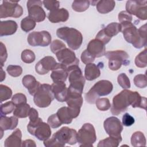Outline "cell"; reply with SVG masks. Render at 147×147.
<instances>
[{"instance_id": "1", "label": "cell", "mask_w": 147, "mask_h": 147, "mask_svg": "<svg viewBox=\"0 0 147 147\" xmlns=\"http://www.w3.org/2000/svg\"><path fill=\"white\" fill-rule=\"evenodd\" d=\"M121 32L125 40L131 44L136 48L140 49L146 45V24L141 26L138 29L129 21L120 23Z\"/></svg>"}, {"instance_id": "2", "label": "cell", "mask_w": 147, "mask_h": 147, "mask_svg": "<svg viewBox=\"0 0 147 147\" xmlns=\"http://www.w3.org/2000/svg\"><path fill=\"white\" fill-rule=\"evenodd\" d=\"M76 142L78 141L76 130L64 126L54 133L52 138L44 141V145L47 147L64 146L66 144L74 145Z\"/></svg>"}, {"instance_id": "3", "label": "cell", "mask_w": 147, "mask_h": 147, "mask_svg": "<svg viewBox=\"0 0 147 147\" xmlns=\"http://www.w3.org/2000/svg\"><path fill=\"white\" fill-rule=\"evenodd\" d=\"M57 36L65 41L68 47L73 49H78L83 42V36L78 30L69 27H61L56 30Z\"/></svg>"}, {"instance_id": "4", "label": "cell", "mask_w": 147, "mask_h": 147, "mask_svg": "<svg viewBox=\"0 0 147 147\" xmlns=\"http://www.w3.org/2000/svg\"><path fill=\"white\" fill-rule=\"evenodd\" d=\"M113 89L112 83L107 80H101L96 82L85 94V99L90 104H94L100 96L110 94Z\"/></svg>"}, {"instance_id": "5", "label": "cell", "mask_w": 147, "mask_h": 147, "mask_svg": "<svg viewBox=\"0 0 147 147\" xmlns=\"http://www.w3.org/2000/svg\"><path fill=\"white\" fill-rule=\"evenodd\" d=\"M68 78L69 86L68 90L82 94L85 84V78L78 65H71L67 67Z\"/></svg>"}, {"instance_id": "6", "label": "cell", "mask_w": 147, "mask_h": 147, "mask_svg": "<svg viewBox=\"0 0 147 147\" xmlns=\"http://www.w3.org/2000/svg\"><path fill=\"white\" fill-rule=\"evenodd\" d=\"M132 91L124 89L114 96L111 112L113 115H117L125 111L131 105V93Z\"/></svg>"}, {"instance_id": "7", "label": "cell", "mask_w": 147, "mask_h": 147, "mask_svg": "<svg viewBox=\"0 0 147 147\" xmlns=\"http://www.w3.org/2000/svg\"><path fill=\"white\" fill-rule=\"evenodd\" d=\"M28 132L34 136L40 141H45L50 138L51 129L48 123L44 122L41 118H38L34 121H30L27 126Z\"/></svg>"}, {"instance_id": "8", "label": "cell", "mask_w": 147, "mask_h": 147, "mask_svg": "<svg viewBox=\"0 0 147 147\" xmlns=\"http://www.w3.org/2000/svg\"><path fill=\"white\" fill-rule=\"evenodd\" d=\"M33 96L34 104L41 108L48 107L55 98L51 86L46 83L41 84Z\"/></svg>"}, {"instance_id": "9", "label": "cell", "mask_w": 147, "mask_h": 147, "mask_svg": "<svg viewBox=\"0 0 147 147\" xmlns=\"http://www.w3.org/2000/svg\"><path fill=\"white\" fill-rule=\"evenodd\" d=\"M96 140V136L94 126L90 123H84L77 133V141L80 146L92 147Z\"/></svg>"}, {"instance_id": "10", "label": "cell", "mask_w": 147, "mask_h": 147, "mask_svg": "<svg viewBox=\"0 0 147 147\" xmlns=\"http://www.w3.org/2000/svg\"><path fill=\"white\" fill-rule=\"evenodd\" d=\"M105 56L109 59V67L112 71H117L122 65H127L130 63L127 53L122 50L108 51Z\"/></svg>"}, {"instance_id": "11", "label": "cell", "mask_w": 147, "mask_h": 147, "mask_svg": "<svg viewBox=\"0 0 147 147\" xmlns=\"http://www.w3.org/2000/svg\"><path fill=\"white\" fill-rule=\"evenodd\" d=\"M17 1H3L0 6V18L20 17L24 12L23 9Z\"/></svg>"}, {"instance_id": "12", "label": "cell", "mask_w": 147, "mask_h": 147, "mask_svg": "<svg viewBox=\"0 0 147 147\" xmlns=\"http://www.w3.org/2000/svg\"><path fill=\"white\" fill-rule=\"evenodd\" d=\"M126 11L130 14L136 16L141 20L147 18V1H127L126 3Z\"/></svg>"}, {"instance_id": "13", "label": "cell", "mask_w": 147, "mask_h": 147, "mask_svg": "<svg viewBox=\"0 0 147 147\" xmlns=\"http://www.w3.org/2000/svg\"><path fill=\"white\" fill-rule=\"evenodd\" d=\"M51 34L45 30L31 32L27 38L29 44L32 47H47L51 44Z\"/></svg>"}, {"instance_id": "14", "label": "cell", "mask_w": 147, "mask_h": 147, "mask_svg": "<svg viewBox=\"0 0 147 147\" xmlns=\"http://www.w3.org/2000/svg\"><path fill=\"white\" fill-rule=\"evenodd\" d=\"M65 102L73 118L78 117L83 102L82 94L68 91L67 98Z\"/></svg>"}, {"instance_id": "15", "label": "cell", "mask_w": 147, "mask_h": 147, "mask_svg": "<svg viewBox=\"0 0 147 147\" xmlns=\"http://www.w3.org/2000/svg\"><path fill=\"white\" fill-rule=\"evenodd\" d=\"M106 133L110 137L122 138L121 133L123 130V125L120 120L115 117L107 118L103 123Z\"/></svg>"}, {"instance_id": "16", "label": "cell", "mask_w": 147, "mask_h": 147, "mask_svg": "<svg viewBox=\"0 0 147 147\" xmlns=\"http://www.w3.org/2000/svg\"><path fill=\"white\" fill-rule=\"evenodd\" d=\"M42 4L41 1L30 0L27 2L28 16L35 22H42L45 19L46 14L42 7Z\"/></svg>"}, {"instance_id": "17", "label": "cell", "mask_w": 147, "mask_h": 147, "mask_svg": "<svg viewBox=\"0 0 147 147\" xmlns=\"http://www.w3.org/2000/svg\"><path fill=\"white\" fill-rule=\"evenodd\" d=\"M55 55L60 63L64 64L67 67L79 65V60L76 57L75 53L74 51L67 48L59 51Z\"/></svg>"}, {"instance_id": "18", "label": "cell", "mask_w": 147, "mask_h": 147, "mask_svg": "<svg viewBox=\"0 0 147 147\" xmlns=\"http://www.w3.org/2000/svg\"><path fill=\"white\" fill-rule=\"evenodd\" d=\"M57 63L52 56H45L36 64L35 71L39 75H45L52 71Z\"/></svg>"}, {"instance_id": "19", "label": "cell", "mask_w": 147, "mask_h": 147, "mask_svg": "<svg viewBox=\"0 0 147 147\" xmlns=\"http://www.w3.org/2000/svg\"><path fill=\"white\" fill-rule=\"evenodd\" d=\"M52 92L55 98L59 102L66 101L68 95V88L64 82H54L51 85Z\"/></svg>"}, {"instance_id": "20", "label": "cell", "mask_w": 147, "mask_h": 147, "mask_svg": "<svg viewBox=\"0 0 147 147\" xmlns=\"http://www.w3.org/2000/svg\"><path fill=\"white\" fill-rule=\"evenodd\" d=\"M105 45L100 40L96 38L93 39L88 42L87 50L95 58L100 57L105 55L106 48Z\"/></svg>"}, {"instance_id": "21", "label": "cell", "mask_w": 147, "mask_h": 147, "mask_svg": "<svg viewBox=\"0 0 147 147\" xmlns=\"http://www.w3.org/2000/svg\"><path fill=\"white\" fill-rule=\"evenodd\" d=\"M67 67L61 63H57L52 70L51 78L53 82H65L68 78Z\"/></svg>"}, {"instance_id": "22", "label": "cell", "mask_w": 147, "mask_h": 147, "mask_svg": "<svg viewBox=\"0 0 147 147\" xmlns=\"http://www.w3.org/2000/svg\"><path fill=\"white\" fill-rule=\"evenodd\" d=\"M69 12L64 9H57L51 11L48 13V18L52 23H58L60 22H65L69 18Z\"/></svg>"}, {"instance_id": "23", "label": "cell", "mask_w": 147, "mask_h": 147, "mask_svg": "<svg viewBox=\"0 0 147 147\" xmlns=\"http://www.w3.org/2000/svg\"><path fill=\"white\" fill-rule=\"evenodd\" d=\"M22 83L31 95L35 94L41 85L40 83L37 81L36 78L31 75L24 76L22 79Z\"/></svg>"}, {"instance_id": "24", "label": "cell", "mask_w": 147, "mask_h": 147, "mask_svg": "<svg viewBox=\"0 0 147 147\" xmlns=\"http://www.w3.org/2000/svg\"><path fill=\"white\" fill-rule=\"evenodd\" d=\"M18 28L17 24L13 20L1 21L0 22V36H9L14 34Z\"/></svg>"}, {"instance_id": "25", "label": "cell", "mask_w": 147, "mask_h": 147, "mask_svg": "<svg viewBox=\"0 0 147 147\" xmlns=\"http://www.w3.org/2000/svg\"><path fill=\"white\" fill-rule=\"evenodd\" d=\"M22 133L19 129H16L4 141L6 147L22 146Z\"/></svg>"}, {"instance_id": "26", "label": "cell", "mask_w": 147, "mask_h": 147, "mask_svg": "<svg viewBox=\"0 0 147 147\" xmlns=\"http://www.w3.org/2000/svg\"><path fill=\"white\" fill-rule=\"evenodd\" d=\"M18 122L17 117L15 116L6 117L3 115H1L0 117V129L4 130H13L15 129Z\"/></svg>"}, {"instance_id": "27", "label": "cell", "mask_w": 147, "mask_h": 147, "mask_svg": "<svg viewBox=\"0 0 147 147\" xmlns=\"http://www.w3.org/2000/svg\"><path fill=\"white\" fill-rule=\"evenodd\" d=\"M100 75V71L99 67L94 63L86 64L84 69V78L89 81L95 80Z\"/></svg>"}, {"instance_id": "28", "label": "cell", "mask_w": 147, "mask_h": 147, "mask_svg": "<svg viewBox=\"0 0 147 147\" xmlns=\"http://www.w3.org/2000/svg\"><path fill=\"white\" fill-rule=\"evenodd\" d=\"M96 5V9L99 13L106 14L114 9L115 6V2L113 0H100L98 1Z\"/></svg>"}, {"instance_id": "29", "label": "cell", "mask_w": 147, "mask_h": 147, "mask_svg": "<svg viewBox=\"0 0 147 147\" xmlns=\"http://www.w3.org/2000/svg\"><path fill=\"white\" fill-rule=\"evenodd\" d=\"M131 106L133 108L140 107L146 110V98L141 96L137 91H132L131 94Z\"/></svg>"}, {"instance_id": "30", "label": "cell", "mask_w": 147, "mask_h": 147, "mask_svg": "<svg viewBox=\"0 0 147 147\" xmlns=\"http://www.w3.org/2000/svg\"><path fill=\"white\" fill-rule=\"evenodd\" d=\"M56 114L62 124H69L72 121L73 117L68 107L64 106L60 108Z\"/></svg>"}, {"instance_id": "31", "label": "cell", "mask_w": 147, "mask_h": 147, "mask_svg": "<svg viewBox=\"0 0 147 147\" xmlns=\"http://www.w3.org/2000/svg\"><path fill=\"white\" fill-rule=\"evenodd\" d=\"M102 30L106 36L111 38L112 37L117 35L119 32H121V26L119 23L112 22L107 25Z\"/></svg>"}, {"instance_id": "32", "label": "cell", "mask_w": 147, "mask_h": 147, "mask_svg": "<svg viewBox=\"0 0 147 147\" xmlns=\"http://www.w3.org/2000/svg\"><path fill=\"white\" fill-rule=\"evenodd\" d=\"M146 138L144 133L138 131L134 132L131 137V144L134 147L145 146L146 145Z\"/></svg>"}, {"instance_id": "33", "label": "cell", "mask_w": 147, "mask_h": 147, "mask_svg": "<svg viewBox=\"0 0 147 147\" xmlns=\"http://www.w3.org/2000/svg\"><path fill=\"white\" fill-rule=\"evenodd\" d=\"M30 110V106L29 104L25 103L20 106H16L13 111L14 116L19 118H26L29 115V113Z\"/></svg>"}, {"instance_id": "34", "label": "cell", "mask_w": 147, "mask_h": 147, "mask_svg": "<svg viewBox=\"0 0 147 147\" xmlns=\"http://www.w3.org/2000/svg\"><path fill=\"white\" fill-rule=\"evenodd\" d=\"M122 141V138L109 137L105 139L99 141L98 147H117Z\"/></svg>"}, {"instance_id": "35", "label": "cell", "mask_w": 147, "mask_h": 147, "mask_svg": "<svg viewBox=\"0 0 147 147\" xmlns=\"http://www.w3.org/2000/svg\"><path fill=\"white\" fill-rule=\"evenodd\" d=\"M36 25V22L29 16L25 17L21 21V28L25 32H29L35 28Z\"/></svg>"}, {"instance_id": "36", "label": "cell", "mask_w": 147, "mask_h": 147, "mask_svg": "<svg viewBox=\"0 0 147 147\" xmlns=\"http://www.w3.org/2000/svg\"><path fill=\"white\" fill-rule=\"evenodd\" d=\"M90 5L89 1H74L72 4V9L77 12L86 11Z\"/></svg>"}, {"instance_id": "37", "label": "cell", "mask_w": 147, "mask_h": 147, "mask_svg": "<svg viewBox=\"0 0 147 147\" xmlns=\"http://www.w3.org/2000/svg\"><path fill=\"white\" fill-rule=\"evenodd\" d=\"M147 51L145 49L135 58V64L138 68H145L147 66Z\"/></svg>"}, {"instance_id": "38", "label": "cell", "mask_w": 147, "mask_h": 147, "mask_svg": "<svg viewBox=\"0 0 147 147\" xmlns=\"http://www.w3.org/2000/svg\"><path fill=\"white\" fill-rule=\"evenodd\" d=\"M12 96V90L7 86L0 85V102L2 103L7 99H9Z\"/></svg>"}, {"instance_id": "39", "label": "cell", "mask_w": 147, "mask_h": 147, "mask_svg": "<svg viewBox=\"0 0 147 147\" xmlns=\"http://www.w3.org/2000/svg\"><path fill=\"white\" fill-rule=\"evenodd\" d=\"M95 103L97 109L100 111H106L111 107L110 100L107 98H98L96 99Z\"/></svg>"}, {"instance_id": "40", "label": "cell", "mask_w": 147, "mask_h": 147, "mask_svg": "<svg viewBox=\"0 0 147 147\" xmlns=\"http://www.w3.org/2000/svg\"><path fill=\"white\" fill-rule=\"evenodd\" d=\"M35 59L34 53L30 49H25L21 53V59L25 63H32L35 60Z\"/></svg>"}, {"instance_id": "41", "label": "cell", "mask_w": 147, "mask_h": 147, "mask_svg": "<svg viewBox=\"0 0 147 147\" xmlns=\"http://www.w3.org/2000/svg\"><path fill=\"white\" fill-rule=\"evenodd\" d=\"M134 84L138 88H145L147 86L146 76L144 74H138L135 76L133 79Z\"/></svg>"}, {"instance_id": "42", "label": "cell", "mask_w": 147, "mask_h": 147, "mask_svg": "<svg viewBox=\"0 0 147 147\" xmlns=\"http://www.w3.org/2000/svg\"><path fill=\"white\" fill-rule=\"evenodd\" d=\"M15 105L12 101H9L5 103L1 104V115H5L10 114L15 109Z\"/></svg>"}, {"instance_id": "43", "label": "cell", "mask_w": 147, "mask_h": 147, "mask_svg": "<svg viewBox=\"0 0 147 147\" xmlns=\"http://www.w3.org/2000/svg\"><path fill=\"white\" fill-rule=\"evenodd\" d=\"M117 81L119 85L123 89H127L130 87V80L125 73H122L118 75Z\"/></svg>"}, {"instance_id": "44", "label": "cell", "mask_w": 147, "mask_h": 147, "mask_svg": "<svg viewBox=\"0 0 147 147\" xmlns=\"http://www.w3.org/2000/svg\"><path fill=\"white\" fill-rule=\"evenodd\" d=\"M6 71L9 75L13 77L20 76L22 73V68L20 65H9L7 66Z\"/></svg>"}, {"instance_id": "45", "label": "cell", "mask_w": 147, "mask_h": 147, "mask_svg": "<svg viewBox=\"0 0 147 147\" xmlns=\"http://www.w3.org/2000/svg\"><path fill=\"white\" fill-rule=\"evenodd\" d=\"M11 101L14 103L16 106L26 103L27 99L26 96L22 93H17L11 98Z\"/></svg>"}, {"instance_id": "46", "label": "cell", "mask_w": 147, "mask_h": 147, "mask_svg": "<svg viewBox=\"0 0 147 147\" xmlns=\"http://www.w3.org/2000/svg\"><path fill=\"white\" fill-rule=\"evenodd\" d=\"M67 48L65 45L59 40H53L50 45V49L52 53L56 54L59 51Z\"/></svg>"}, {"instance_id": "47", "label": "cell", "mask_w": 147, "mask_h": 147, "mask_svg": "<svg viewBox=\"0 0 147 147\" xmlns=\"http://www.w3.org/2000/svg\"><path fill=\"white\" fill-rule=\"evenodd\" d=\"M47 123L52 128H57L60 127L62 123L59 119L56 114H54L49 116L47 120Z\"/></svg>"}, {"instance_id": "48", "label": "cell", "mask_w": 147, "mask_h": 147, "mask_svg": "<svg viewBox=\"0 0 147 147\" xmlns=\"http://www.w3.org/2000/svg\"><path fill=\"white\" fill-rule=\"evenodd\" d=\"M42 3L44 7L48 10H50L51 11L59 9L60 6V2L58 1L44 0L42 1Z\"/></svg>"}, {"instance_id": "49", "label": "cell", "mask_w": 147, "mask_h": 147, "mask_svg": "<svg viewBox=\"0 0 147 147\" xmlns=\"http://www.w3.org/2000/svg\"><path fill=\"white\" fill-rule=\"evenodd\" d=\"M80 59L84 64H87L94 61L95 57L89 53L87 49H86L82 53Z\"/></svg>"}, {"instance_id": "50", "label": "cell", "mask_w": 147, "mask_h": 147, "mask_svg": "<svg viewBox=\"0 0 147 147\" xmlns=\"http://www.w3.org/2000/svg\"><path fill=\"white\" fill-rule=\"evenodd\" d=\"M0 63L1 66L2 67L4 63L6 61L7 57V53L6 48L3 42H1L0 44Z\"/></svg>"}, {"instance_id": "51", "label": "cell", "mask_w": 147, "mask_h": 147, "mask_svg": "<svg viewBox=\"0 0 147 147\" xmlns=\"http://www.w3.org/2000/svg\"><path fill=\"white\" fill-rule=\"evenodd\" d=\"M134 118L129 113H125L122 117V125L125 126H130L134 124Z\"/></svg>"}, {"instance_id": "52", "label": "cell", "mask_w": 147, "mask_h": 147, "mask_svg": "<svg viewBox=\"0 0 147 147\" xmlns=\"http://www.w3.org/2000/svg\"><path fill=\"white\" fill-rule=\"evenodd\" d=\"M118 17L120 23L124 21L131 22L133 18L131 15L128 13L126 11H121L120 13H119Z\"/></svg>"}, {"instance_id": "53", "label": "cell", "mask_w": 147, "mask_h": 147, "mask_svg": "<svg viewBox=\"0 0 147 147\" xmlns=\"http://www.w3.org/2000/svg\"><path fill=\"white\" fill-rule=\"evenodd\" d=\"M28 117L30 121H34L37 120L39 118L38 111L34 108H30Z\"/></svg>"}, {"instance_id": "54", "label": "cell", "mask_w": 147, "mask_h": 147, "mask_svg": "<svg viewBox=\"0 0 147 147\" xmlns=\"http://www.w3.org/2000/svg\"><path fill=\"white\" fill-rule=\"evenodd\" d=\"M22 146H36L35 142L32 140H26L22 142Z\"/></svg>"}, {"instance_id": "55", "label": "cell", "mask_w": 147, "mask_h": 147, "mask_svg": "<svg viewBox=\"0 0 147 147\" xmlns=\"http://www.w3.org/2000/svg\"><path fill=\"white\" fill-rule=\"evenodd\" d=\"M1 82H2L5 79V76H6V74L5 72L3 71V70L2 69V67H1Z\"/></svg>"}]
</instances>
